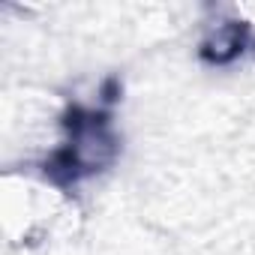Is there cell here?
<instances>
[{"label":"cell","instance_id":"6da1fadb","mask_svg":"<svg viewBox=\"0 0 255 255\" xmlns=\"http://www.w3.org/2000/svg\"><path fill=\"white\" fill-rule=\"evenodd\" d=\"M243 42H246V30L240 24L225 21V24H216L207 33V39L201 45V54L207 60H213V63H228L243 51Z\"/></svg>","mask_w":255,"mask_h":255}]
</instances>
